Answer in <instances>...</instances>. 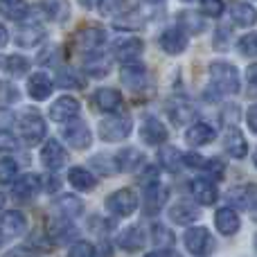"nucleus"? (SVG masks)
I'll return each mask as SVG.
<instances>
[{
    "mask_svg": "<svg viewBox=\"0 0 257 257\" xmlns=\"http://www.w3.org/2000/svg\"><path fill=\"white\" fill-rule=\"evenodd\" d=\"M192 113H194V108L190 104H174V106H169V117H174L176 124H185L192 117Z\"/></svg>",
    "mask_w": 257,
    "mask_h": 257,
    "instance_id": "79ce46f5",
    "label": "nucleus"
},
{
    "mask_svg": "<svg viewBox=\"0 0 257 257\" xmlns=\"http://www.w3.org/2000/svg\"><path fill=\"white\" fill-rule=\"evenodd\" d=\"M138 208V196L131 187H122L117 192H111L106 196V210L115 217H128Z\"/></svg>",
    "mask_w": 257,
    "mask_h": 257,
    "instance_id": "20e7f679",
    "label": "nucleus"
},
{
    "mask_svg": "<svg viewBox=\"0 0 257 257\" xmlns=\"http://www.w3.org/2000/svg\"><path fill=\"white\" fill-rule=\"evenodd\" d=\"M18 90L14 84H9V81H0V102L3 104H14L18 102Z\"/></svg>",
    "mask_w": 257,
    "mask_h": 257,
    "instance_id": "a18cd8bd",
    "label": "nucleus"
},
{
    "mask_svg": "<svg viewBox=\"0 0 257 257\" xmlns=\"http://www.w3.org/2000/svg\"><path fill=\"white\" fill-rule=\"evenodd\" d=\"M43 14L45 18H52V21H63L68 18V5L61 0H48L43 5Z\"/></svg>",
    "mask_w": 257,
    "mask_h": 257,
    "instance_id": "c9c22d12",
    "label": "nucleus"
},
{
    "mask_svg": "<svg viewBox=\"0 0 257 257\" xmlns=\"http://www.w3.org/2000/svg\"><path fill=\"white\" fill-rule=\"evenodd\" d=\"M214 223H217V230L226 237H232L239 230V217L232 208H221L214 214Z\"/></svg>",
    "mask_w": 257,
    "mask_h": 257,
    "instance_id": "4be33fe9",
    "label": "nucleus"
},
{
    "mask_svg": "<svg viewBox=\"0 0 257 257\" xmlns=\"http://www.w3.org/2000/svg\"><path fill=\"white\" fill-rule=\"evenodd\" d=\"M18 149V140L14 138V133L0 128V151H16Z\"/></svg>",
    "mask_w": 257,
    "mask_h": 257,
    "instance_id": "09e8293b",
    "label": "nucleus"
},
{
    "mask_svg": "<svg viewBox=\"0 0 257 257\" xmlns=\"http://www.w3.org/2000/svg\"><path fill=\"white\" fill-rule=\"evenodd\" d=\"M142 50H145V43L140 39H124V41H117L113 54H115L117 61L128 63V61H136L142 54Z\"/></svg>",
    "mask_w": 257,
    "mask_h": 257,
    "instance_id": "5701e85b",
    "label": "nucleus"
},
{
    "mask_svg": "<svg viewBox=\"0 0 257 257\" xmlns=\"http://www.w3.org/2000/svg\"><path fill=\"white\" fill-rule=\"evenodd\" d=\"M228 39H230V30L219 27L217 34H214V48L217 50H228Z\"/></svg>",
    "mask_w": 257,
    "mask_h": 257,
    "instance_id": "8fccbe9b",
    "label": "nucleus"
},
{
    "mask_svg": "<svg viewBox=\"0 0 257 257\" xmlns=\"http://www.w3.org/2000/svg\"><path fill=\"white\" fill-rule=\"evenodd\" d=\"M160 48L167 54H181L187 48V34L181 27H167L160 34Z\"/></svg>",
    "mask_w": 257,
    "mask_h": 257,
    "instance_id": "9b49d317",
    "label": "nucleus"
},
{
    "mask_svg": "<svg viewBox=\"0 0 257 257\" xmlns=\"http://www.w3.org/2000/svg\"><path fill=\"white\" fill-rule=\"evenodd\" d=\"M70 255L72 257H95L97 255V248H95L90 241H77L70 248Z\"/></svg>",
    "mask_w": 257,
    "mask_h": 257,
    "instance_id": "de8ad7c7",
    "label": "nucleus"
},
{
    "mask_svg": "<svg viewBox=\"0 0 257 257\" xmlns=\"http://www.w3.org/2000/svg\"><path fill=\"white\" fill-rule=\"evenodd\" d=\"M190 187H192V196H194L196 203H201V205H212L219 196L214 183L208 181V178H194Z\"/></svg>",
    "mask_w": 257,
    "mask_h": 257,
    "instance_id": "a211bd4d",
    "label": "nucleus"
},
{
    "mask_svg": "<svg viewBox=\"0 0 257 257\" xmlns=\"http://www.w3.org/2000/svg\"><path fill=\"white\" fill-rule=\"evenodd\" d=\"M167 196H169V190L165 185H158V183H149L145 185V210L147 214L151 212H158L165 203H167Z\"/></svg>",
    "mask_w": 257,
    "mask_h": 257,
    "instance_id": "dca6fc26",
    "label": "nucleus"
},
{
    "mask_svg": "<svg viewBox=\"0 0 257 257\" xmlns=\"http://www.w3.org/2000/svg\"><path fill=\"white\" fill-rule=\"evenodd\" d=\"M41 190H43V183H41V178L36 176V174H25V176L18 178L12 187L14 196H16V199H23V201L36 196Z\"/></svg>",
    "mask_w": 257,
    "mask_h": 257,
    "instance_id": "2eb2a0df",
    "label": "nucleus"
},
{
    "mask_svg": "<svg viewBox=\"0 0 257 257\" xmlns=\"http://www.w3.org/2000/svg\"><path fill=\"white\" fill-rule=\"evenodd\" d=\"M7 41H9L7 30H5V25H0V48H5V45H7Z\"/></svg>",
    "mask_w": 257,
    "mask_h": 257,
    "instance_id": "5fc2aeb1",
    "label": "nucleus"
},
{
    "mask_svg": "<svg viewBox=\"0 0 257 257\" xmlns=\"http://www.w3.org/2000/svg\"><path fill=\"white\" fill-rule=\"evenodd\" d=\"M253 163H255V167H257V149H255V156H253Z\"/></svg>",
    "mask_w": 257,
    "mask_h": 257,
    "instance_id": "052dcab7",
    "label": "nucleus"
},
{
    "mask_svg": "<svg viewBox=\"0 0 257 257\" xmlns=\"http://www.w3.org/2000/svg\"><path fill=\"white\" fill-rule=\"evenodd\" d=\"M199 217H201L199 208L192 205V203H187V201H178V203H174L172 208H169V219H172L174 223H178V226L194 223Z\"/></svg>",
    "mask_w": 257,
    "mask_h": 257,
    "instance_id": "6ab92c4d",
    "label": "nucleus"
},
{
    "mask_svg": "<svg viewBox=\"0 0 257 257\" xmlns=\"http://www.w3.org/2000/svg\"><path fill=\"white\" fill-rule=\"evenodd\" d=\"M237 50H239L244 57H257V32H250V34L241 36L239 43H237Z\"/></svg>",
    "mask_w": 257,
    "mask_h": 257,
    "instance_id": "a19ab883",
    "label": "nucleus"
},
{
    "mask_svg": "<svg viewBox=\"0 0 257 257\" xmlns=\"http://www.w3.org/2000/svg\"><path fill=\"white\" fill-rule=\"evenodd\" d=\"M3 239H5V235H3V232H0V246H3Z\"/></svg>",
    "mask_w": 257,
    "mask_h": 257,
    "instance_id": "680f3d73",
    "label": "nucleus"
},
{
    "mask_svg": "<svg viewBox=\"0 0 257 257\" xmlns=\"http://www.w3.org/2000/svg\"><path fill=\"white\" fill-rule=\"evenodd\" d=\"M145 241H147L145 230H142L140 226H131L120 235L117 244H120V248H124L126 253H138V250H142Z\"/></svg>",
    "mask_w": 257,
    "mask_h": 257,
    "instance_id": "b1692460",
    "label": "nucleus"
},
{
    "mask_svg": "<svg viewBox=\"0 0 257 257\" xmlns=\"http://www.w3.org/2000/svg\"><path fill=\"white\" fill-rule=\"evenodd\" d=\"M79 111H81V106L75 97H59L50 106V117L54 122H70V120H77Z\"/></svg>",
    "mask_w": 257,
    "mask_h": 257,
    "instance_id": "9d476101",
    "label": "nucleus"
},
{
    "mask_svg": "<svg viewBox=\"0 0 257 257\" xmlns=\"http://www.w3.org/2000/svg\"><path fill=\"white\" fill-rule=\"evenodd\" d=\"M185 246L190 253L205 255L208 250H212L214 239H212L208 228H190V230L185 232Z\"/></svg>",
    "mask_w": 257,
    "mask_h": 257,
    "instance_id": "423d86ee",
    "label": "nucleus"
},
{
    "mask_svg": "<svg viewBox=\"0 0 257 257\" xmlns=\"http://www.w3.org/2000/svg\"><path fill=\"white\" fill-rule=\"evenodd\" d=\"M43 39H45V30H43V27L27 25V27H23V30H18L16 45H21V48H34V45H39Z\"/></svg>",
    "mask_w": 257,
    "mask_h": 257,
    "instance_id": "cd10ccee",
    "label": "nucleus"
},
{
    "mask_svg": "<svg viewBox=\"0 0 257 257\" xmlns=\"http://www.w3.org/2000/svg\"><path fill=\"white\" fill-rule=\"evenodd\" d=\"M120 77H122V84L126 88L136 90V93H140V90H145L149 86V72L140 63H128V66H124L120 70Z\"/></svg>",
    "mask_w": 257,
    "mask_h": 257,
    "instance_id": "0eeeda50",
    "label": "nucleus"
},
{
    "mask_svg": "<svg viewBox=\"0 0 257 257\" xmlns=\"http://www.w3.org/2000/svg\"><path fill=\"white\" fill-rule=\"evenodd\" d=\"M93 102L102 113H115L122 104V95L115 88H99L95 90Z\"/></svg>",
    "mask_w": 257,
    "mask_h": 257,
    "instance_id": "aec40b11",
    "label": "nucleus"
},
{
    "mask_svg": "<svg viewBox=\"0 0 257 257\" xmlns=\"http://www.w3.org/2000/svg\"><path fill=\"white\" fill-rule=\"evenodd\" d=\"M131 128H133V122L128 115H111L99 122L97 133L104 142H122L131 136Z\"/></svg>",
    "mask_w": 257,
    "mask_h": 257,
    "instance_id": "7ed1b4c3",
    "label": "nucleus"
},
{
    "mask_svg": "<svg viewBox=\"0 0 257 257\" xmlns=\"http://www.w3.org/2000/svg\"><path fill=\"white\" fill-rule=\"evenodd\" d=\"M246 77H248L250 84L257 86V63H253V66H250L248 70H246Z\"/></svg>",
    "mask_w": 257,
    "mask_h": 257,
    "instance_id": "864d4df0",
    "label": "nucleus"
},
{
    "mask_svg": "<svg viewBox=\"0 0 257 257\" xmlns=\"http://www.w3.org/2000/svg\"><path fill=\"white\" fill-rule=\"evenodd\" d=\"M203 169L208 172V176L214 178V181H221V178L226 176V165H223V160H219V158L205 160V163H203Z\"/></svg>",
    "mask_w": 257,
    "mask_h": 257,
    "instance_id": "c03bdc74",
    "label": "nucleus"
},
{
    "mask_svg": "<svg viewBox=\"0 0 257 257\" xmlns=\"http://www.w3.org/2000/svg\"><path fill=\"white\" fill-rule=\"evenodd\" d=\"M230 203H235L237 208H250V203L257 199V185H246V187H237L230 192Z\"/></svg>",
    "mask_w": 257,
    "mask_h": 257,
    "instance_id": "2f4dec72",
    "label": "nucleus"
},
{
    "mask_svg": "<svg viewBox=\"0 0 257 257\" xmlns=\"http://www.w3.org/2000/svg\"><path fill=\"white\" fill-rule=\"evenodd\" d=\"M3 205H5V196H3V192H0V210H3Z\"/></svg>",
    "mask_w": 257,
    "mask_h": 257,
    "instance_id": "bf43d9fd",
    "label": "nucleus"
},
{
    "mask_svg": "<svg viewBox=\"0 0 257 257\" xmlns=\"http://www.w3.org/2000/svg\"><path fill=\"white\" fill-rule=\"evenodd\" d=\"M183 3H190V0H183Z\"/></svg>",
    "mask_w": 257,
    "mask_h": 257,
    "instance_id": "0e129e2a",
    "label": "nucleus"
},
{
    "mask_svg": "<svg viewBox=\"0 0 257 257\" xmlns=\"http://www.w3.org/2000/svg\"><path fill=\"white\" fill-rule=\"evenodd\" d=\"M183 163H185L190 169H201L205 160L201 158V156H196V154H187V156H183Z\"/></svg>",
    "mask_w": 257,
    "mask_h": 257,
    "instance_id": "3c124183",
    "label": "nucleus"
},
{
    "mask_svg": "<svg viewBox=\"0 0 257 257\" xmlns=\"http://www.w3.org/2000/svg\"><path fill=\"white\" fill-rule=\"evenodd\" d=\"M93 160H97V163H102V165H106V158H93ZM104 174H113V167H104L102 169Z\"/></svg>",
    "mask_w": 257,
    "mask_h": 257,
    "instance_id": "6e6d98bb",
    "label": "nucleus"
},
{
    "mask_svg": "<svg viewBox=\"0 0 257 257\" xmlns=\"http://www.w3.org/2000/svg\"><path fill=\"white\" fill-rule=\"evenodd\" d=\"M68 156L66 151H63V147L59 145L57 140H48L43 147V151H41V163H43V167H48L50 172H57V169H61L63 165H66Z\"/></svg>",
    "mask_w": 257,
    "mask_h": 257,
    "instance_id": "f8f14e48",
    "label": "nucleus"
},
{
    "mask_svg": "<svg viewBox=\"0 0 257 257\" xmlns=\"http://www.w3.org/2000/svg\"><path fill=\"white\" fill-rule=\"evenodd\" d=\"M151 239L158 246H163V244L174 246V232L169 230L165 223H154V226H151Z\"/></svg>",
    "mask_w": 257,
    "mask_h": 257,
    "instance_id": "4c0bfd02",
    "label": "nucleus"
},
{
    "mask_svg": "<svg viewBox=\"0 0 257 257\" xmlns=\"http://www.w3.org/2000/svg\"><path fill=\"white\" fill-rule=\"evenodd\" d=\"M57 208H59V212H61L63 217H70V219L79 217V214L84 212V203H81L77 196H72V194H63L61 199L57 201Z\"/></svg>",
    "mask_w": 257,
    "mask_h": 257,
    "instance_id": "473e14b6",
    "label": "nucleus"
},
{
    "mask_svg": "<svg viewBox=\"0 0 257 257\" xmlns=\"http://www.w3.org/2000/svg\"><path fill=\"white\" fill-rule=\"evenodd\" d=\"M113 160H115V167L120 169V172H136V169H140V165L145 163V156H142V151L128 147V149H122Z\"/></svg>",
    "mask_w": 257,
    "mask_h": 257,
    "instance_id": "a878e982",
    "label": "nucleus"
},
{
    "mask_svg": "<svg viewBox=\"0 0 257 257\" xmlns=\"http://www.w3.org/2000/svg\"><path fill=\"white\" fill-rule=\"evenodd\" d=\"M63 140L72 147V149H88L93 142V133L84 122H72L63 128Z\"/></svg>",
    "mask_w": 257,
    "mask_h": 257,
    "instance_id": "1a4fd4ad",
    "label": "nucleus"
},
{
    "mask_svg": "<svg viewBox=\"0 0 257 257\" xmlns=\"http://www.w3.org/2000/svg\"><path fill=\"white\" fill-rule=\"evenodd\" d=\"M93 221H95V223H97V219H93ZM99 223H104V219H99ZM102 228H108V230H111V228H113V223H108V226H99V228H97V226H95V228H93V230H102Z\"/></svg>",
    "mask_w": 257,
    "mask_h": 257,
    "instance_id": "13d9d810",
    "label": "nucleus"
},
{
    "mask_svg": "<svg viewBox=\"0 0 257 257\" xmlns=\"http://www.w3.org/2000/svg\"><path fill=\"white\" fill-rule=\"evenodd\" d=\"M68 181H70V185L75 187V190H81V192H90L95 187V183H97L93 174L84 167H72L70 172H68Z\"/></svg>",
    "mask_w": 257,
    "mask_h": 257,
    "instance_id": "c85d7f7f",
    "label": "nucleus"
},
{
    "mask_svg": "<svg viewBox=\"0 0 257 257\" xmlns=\"http://www.w3.org/2000/svg\"><path fill=\"white\" fill-rule=\"evenodd\" d=\"M178 23H181L190 34H201V32L205 30V18L196 12H183L181 16H178Z\"/></svg>",
    "mask_w": 257,
    "mask_h": 257,
    "instance_id": "72a5a7b5",
    "label": "nucleus"
},
{
    "mask_svg": "<svg viewBox=\"0 0 257 257\" xmlns=\"http://www.w3.org/2000/svg\"><path fill=\"white\" fill-rule=\"evenodd\" d=\"M27 228V219L23 212H18V210H9V212H5L3 217H0V232H3L5 237H18L23 235Z\"/></svg>",
    "mask_w": 257,
    "mask_h": 257,
    "instance_id": "ddd939ff",
    "label": "nucleus"
},
{
    "mask_svg": "<svg viewBox=\"0 0 257 257\" xmlns=\"http://www.w3.org/2000/svg\"><path fill=\"white\" fill-rule=\"evenodd\" d=\"M95 3H97V0H79V5H81V7H86V9L95 7Z\"/></svg>",
    "mask_w": 257,
    "mask_h": 257,
    "instance_id": "4d7b16f0",
    "label": "nucleus"
},
{
    "mask_svg": "<svg viewBox=\"0 0 257 257\" xmlns=\"http://www.w3.org/2000/svg\"><path fill=\"white\" fill-rule=\"evenodd\" d=\"M57 77L61 88H84V79H79V75H75L70 68H61Z\"/></svg>",
    "mask_w": 257,
    "mask_h": 257,
    "instance_id": "ea45409f",
    "label": "nucleus"
},
{
    "mask_svg": "<svg viewBox=\"0 0 257 257\" xmlns=\"http://www.w3.org/2000/svg\"><path fill=\"white\" fill-rule=\"evenodd\" d=\"M255 248H257V235H255Z\"/></svg>",
    "mask_w": 257,
    "mask_h": 257,
    "instance_id": "e2e57ef3",
    "label": "nucleus"
},
{
    "mask_svg": "<svg viewBox=\"0 0 257 257\" xmlns=\"http://www.w3.org/2000/svg\"><path fill=\"white\" fill-rule=\"evenodd\" d=\"M0 14L9 21H23L30 14V7L23 0H0Z\"/></svg>",
    "mask_w": 257,
    "mask_h": 257,
    "instance_id": "c756f323",
    "label": "nucleus"
},
{
    "mask_svg": "<svg viewBox=\"0 0 257 257\" xmlns=\"http://www.w3.org/2000/svg\"><path fill=\"white\" fill-rule=\"evenodd\" d=\"M106 43V34H104L102 27H84L75 34V45L81 50V52H97L102 45Z\"/></svg>",
    "mask_w": 257,
    "mask_h": 257,
    "instance_id": "39448f33",
    "label": "nucleus"
},
{
    "mask_svg": "<svg viewBox=\"0 0 257 257\" xmlns=\"http://www.w3.org/2000/svg\"><path fill=\"white\" fill-rule=\"evenodd\" d=\"M223 7H226V5H223V0H201V12L208 14V16H212V18L221 16Z\"/></svg>",
    "mask_w": 257,
    "mask_h": 257,
    "instance_id": "49530a36",
    "label": "nucleus"
},
{
    "mask_svg": "<svg viewBox=\"0 0 257 257\" xmlns=\"http://www.w3.org/2000/svg\"><path fill=\"white\" fill-rule=\"evenodd\" d=\"M52 90H54V84L45 72H36V75H32L30 79H27V93H30V97L36 99V102L48 99L50 95H52Z\"/></svg>",
    "mask_w": 257,
    "mask_h": 257,
    "instance_id": "4468645a",
    "label": "nucleus"
},
{
    "mask_svg": "<svg viewBox=\"0 0 257 257\" xmlns=\"http://www.w3.org/2000/svg\"><path fill=\"white\" fill-rule=\"evenodd\" d=\"M230 16H232V21H235V25L250 27L257 23V9L248 3H235L230 7Z\"/></svg>",
    "mask_w": 257,
    "mask_h": 257,
    "instance_id": "bb28decb",
    "label": "nucleus"
},
{
    "mask_svg": "<svg viewBox=\"0 0 257 257\" xmlns=\"http://www.w3.org/2000/svg\"><path fill=\"white\" fill-rule=\"evenodd\" d=\"M140 138H142L145 145L158 147L167 140L169 133H167V126H165L158 117H147V120L140 124Z\"/></svg>",
    "mask_w": 257,
    "mask_h": 257,
    "instance_id": "6e6552de",
    "label": "nucleus"
},
{
    "mask_svg": "<svg viewBox=\"0 0 257 257\" xmlns=\"http://www.w3.org/2000/svg\"><path fill=\"white\" fill-rule=\"evenodd\" d=\"M84 70L93 77H104V75H108V70H111V63H108L104 57H93L84 63Z\"/></svg>",
    "mask_w": 257,
    "mask_h": 257,
    "instance_id": "e433bc0d",
    "label": "nucleus"
},
{
    "mask_svg": "<svg viewBox=\"0 0 257 257\" xmlns=\"http://www.w3.org/2000/svg\"><path fill=\"white\" fill-rule=\"evenodd\" d=\"M18 133L27 147H34L45 138L48 126H45V120L41 117L39 111H25L18 117Z\"/></svg>",
    "mask_w": 257,
    "mask_h": 257,
    "instance_id": "f03ea898",
    "label": "nucleus"
},
{
    "mask_svg": "<svg viewBox=\"0 0 257 257\" xmlns=\"http://www.w3.org/2000/svg\"><path fill=\"white\" fill-rule=\"evenodd\" d=\"M246 122H248V128L257 136V104H253V106L246 111Z\"/></svg>",
    "mask_w": 257,
    "mask_h": 257,
    "instance_id": "603ef678",
    "label": "nucleus"
},
{
    "mask_svg": "<svg viewBox=\"0 0 257 257\" xmlns=\"http://www.w3.org/2000/svg\"><path fill=\"white\" fill-rule=\"evenodd\" d=\"M18 174V165L12 158H0V183H9L14 181Z\"/></svg>",
    "mask_w": 257,
    "mask_h": 257,
    "instance_id": "37998d69",
    "label": "nucleus"
},
{
    "mask_svg": "<svg viewBox=\"0 0 257 257\" xmlns=\"http://www.w3.org/2000/svg\"><path fill=\"white\" fill-rule=\"evenodd\" d=\"M223 149L232 156V158H244L248 154V142H246L244 133L239 128H228L226 138H223Z\"/></svg>",
    "mask_w": 257,
    "mask_h": 257,
    "instance_id": "412c9836",
    "label": "nucleus"
},
{
    "mask_svg": "<svg viewBox=\"0 0 257 257\" xmlns=\"http://www.w3.org/2000/svg\"><path fill=\"white\" fill-rule=\"evenodd\" d=\"M158 163L163 165L167 172H178L183 165V156L176 147H165V149L158 151Z\"/></svg>",
    "mask_w": 257,
    "mask_h": 257,
    "instance_id": "7c9ffc66",
    "label": "nucleus"
},
{
    "mask_svg": "<svg viewBox=\"0 0 257 257\" xmlns=\"http://www.w3.org/2000/svg\"><path fill=\"white\" fill-rule=\"evenodd\" d=\"M97 12L102 16H120L126 12V0H97Z\"/></svg>",
    "mask_w": 257,
    "mask_h": 257,
    "instance_id": "f704fd0d",
    "label": "nucleus"
},
{
    "mask_svg": "<svg viewBox=\"0 0 257 257\" xmlns=\"http://www.w3.org/2000/svg\"><path fill=\"white\" fill-rule=\"evenodd\" d=\"M7 70H9V77H23L30 70V61L25 57L12 54V57H7Z\"/></svg>",
    "mask_w": 257,
    "mask_h": 257,
    "instance_id": "58836bf2",
    "label": "nucleus"
},
{
    "mask_svg": "<svg viewBox=\"0 0 257 257\" xmlns=\"http://www.w3.org/2000/svg\"><path fill=\"white\" fill-rule=\"evenodd\" d=\"M210 77H212L214 88L221 95H235L239 93V70L232 63L214 61L210 66Z\"/></svg>",
    "mask_w": 257,
    "mask_h": 257,
    "instance_id": "f257e3e1",
    "label": "nucleus"
},
{
    "mask_svg": "<svg viewBox=\"0 0 257 257\" xmlns=\"http://www.w3.org/2000/svg\"><path fill=\"white\" fill-rule=\"evenodd\" d=\"M214 128L203 124V122H199V124H192L190 128H187L185 133V142L190 147H203V145H210V142L214 140Z\"/></svg>",
    "mask_w": 257,
    "mask_h": 257,
    "instance_id": "393cba45",
    "label": "nucleus"
},
{
    "mask_svg": "<svg viewBox=\"0 0 257 257\" xmlns=\"http://www.w3.org/2000/svg\"><path fill=\"white\" fill-rule=\"evenodd\" d=\"M45 232H48V237L54 244H68L70 239H75L77 228L70 226L68 221H63V219H50L48 226H45Z\"/></svg>",
    "mask_w": 257,
    "mask_h": 257,
    "instance_id": "f3484780",
    "label": "nucleus"
}]
</instances>
